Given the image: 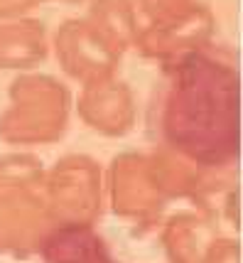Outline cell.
Here are the masks:
<instances>
[{"mask_svg": "<svg viewBox=\"0 0 243 263\" xmlns=\"http://www.w3.org/2000/svg\"><path fill=\"white\" fill-rule=\"evenodd\" d=\"M23 106L8 116V136L45 138L54 133L62 121V93L54 86H27Z\"/></svg>", "mask_w": 243, "mask_h": 263, "instance_id": "6da1fadb", "label": "cell"}, {"mask_svg": "<svg viewBox=\"0 0 243 263\" xmlns=\"http://www.w3.org/2000/svg\"><path fill=\"white\" fill-rule=\"evenodd\" d=\"M59 47H62L64 64L86 77H98L111 64V52L104 37L86 25H67L59 37Z\"/></svg>", "mask_w": 243, "mask_h": 263, "instance_id": "7a4b0ae2", "label": "cell"}, {"mask_svg": "<svg viewBox=\"0 0 243 263\" xmlns=\"http://www.w3.org/2000/svg\"><path fill=\"white\" fill-rule=\"evenodd\" d=\"M128 99L123 89L118 86H104L93 89L84 96V114L93 126L104 130H123L128 123Z\"/></svg>", "mask_w": 243, "mask_h": 263, "instance_id": "3957f363", "label": "cell"}, {"mask_svg": "<svg viewBox=\"0 0 243 263\" xmlns=\"http://www.w3.org/2000/svg\"><path fill=\"white\" fill-rule=\"evenodd\" d=\"M42 32L35 25H3L0 27V64L20 67L39 59Z\"/></svg>", "mask_w": 243, "mask_h": 263, "instance_id": "277c9868", "label": "cell"}, {"mask_svg": "<svg viewBox=\"0 0 243 263\" xmlns=\"http://www.w3.org/2000/svg\"><path fill=\"white\" fill-rule=\"evenodd\" d=\"M93 15L111 37H126L130 32V0H93Z\"/></svg>", "mask_w": 243, "mask_h": 263, "instance_id": "5b68a950", "label": "cell"}, {"mask_svg": "<svg viewBox=\"0 0 243 263\" xmlns=\"http://www.w3.org/2000/svg\"><path fill=\"white\" fill-rule=\"evenodd\" d=\"M39 0H0V15H15V12H23L27 8H32Z\"/></svg>", "mask_w": 243, "mask_h": 263, "instance_id": "8992f818", "label": "cell"}, {"mask_svg": "<svg viewBox=\"0 0 243 263\" xmlns=\"http://www.w3.org/2000/svg\"><path fill=\"white\" fill-rule=\"evenodd\" d=\"M170 3H174V0H143V5H145V8H150V10H155V8L162 10V8H167Z\"/></svg>", "mask_w": 243, "mask_h": 263, "instance_id": "52a82bcc", "label": "cell"}]
</instances>
